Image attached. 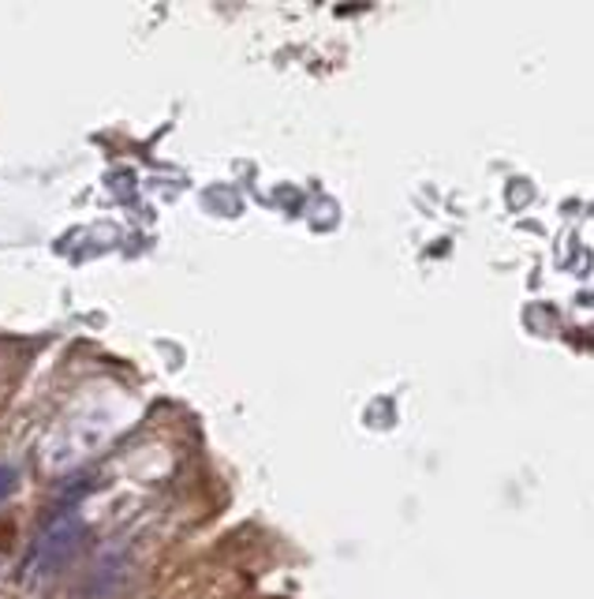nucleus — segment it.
I'll use <instances>...</instances> for the list:
<instances>
[{
    "mask_svg": "<svg viewBox=\"0 0 594 599\" xmlns=\"http://www.w3.org/2000/svg\"><path fill=\"white\" fill-rule=\"evenodd\" d=\"M75 544H79V521L56 517L53 525L41 533L38 547L30 551V577H46V573H53L67 554L75 551Z\"/></svg>",
    "mask_w": 594,
    "mask_h": 599,
    "instance_id": "1",
    "label": "nucleus"
},
{
    "mask_svg": "<svg viewBox=\"0 0 594 599\" xmlns=\"http://www.w3.org/2000/svg\"><path fill=\"white\" fill-rule=\"evenodd\" d=\"M12 484H15V469L0 465V499H4V495L12 491Z\"/></svg>",
    "mask_w": 594,
    "mask_h": 599,
    "instance_id": "2",
    "label": "nucleus"
}]
</instances>
